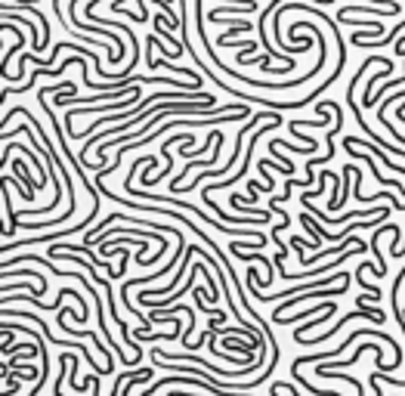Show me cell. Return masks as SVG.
<instances>
[{
    "instance_id": "obj_3",
    "label": "cell",
    "mask_w": 405,
    "mask_h": 396,
    "mask_svg": "<svg viewBox=\"0 0 405 396\" xmlns=\"http://www.w3.org/2000/svg\"><path fill=\"white\" fill-rule=\"evenodd\" d=\"M3 279H35L37 285L46 291V279L41 273H35V269H3Z\"/></svg>"
},
{
    "instance_id": "obj_1",
    "label": "cell",
    "mask_w": 405,
    "mask_h": 396,
    "mask_svg": "<svg viewBox=\"0 0 405 396\" xmlns=\"http://www.w3.org/2000/svg\"><path fill=\"white\" fill-rule=\"evenodd\" d=\"M353 319H371V322H377V325H381V322L387 319V313H384V309H377V307L371 309L368 303H359V309H353V313H347L341 322H337L334 328H331L328 334H313V338H303V341H297V344H318V341H328V338H334V334L341 332L343 325H350V322H353Z\"/></svg>"
},
{
    "instance_id": "obj_2",
    "label": "cell",
    "mask_w": 405,
    "mask_h": 396,
    "mask_svg": "<svg viewBox=\"0 0 405 396\" xmlns=\"http://www.w3.org/2000/svg\"><path fill=\"white\" fill-rule=\"evenodd\" d=\"M217 47H235V50L254 53L257 50V41H254V37H226V35H220V37H217Z\"/></svg>"
}]
</instances>
